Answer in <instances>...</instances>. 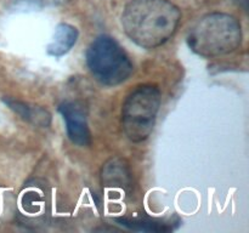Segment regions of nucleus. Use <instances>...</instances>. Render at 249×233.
<instances>
[{
	"label": "nucleus",
	"mask_w": 249,
	"mask_h": 233,
	"mask_svg": "<svg viewBox=\"0 0 249 233\" xmlns=\"http://www.w3.org/2000/svg\"><path fill=\"white\" fill-rule=\"evenodd\" d=\"M180 18V9L169 0H131L122 14V27L138 46L156 49L174 35Z\"/></svg>",
	"instance_id": "obj_1"
},
{
	"label": "nucleus",
	"mask_w": 249,
	"mask_h": 233,
	"mask_svg": "<svg viewBox=\"0 0 249 233\" xmlns=\"http://www.w3.org/2000/svg\"><path fill=\"white\" fill-rule=\"evenodd\" d=\"M242 43V28L236 17L213 12L201 17L190 28L187 44L202 57L213 58L229 55Z\"/></svg>",
	"instance_id": "obj_2"
},
{
	"label": "nucleus",
	"mask_w": 249,
	"mask_h": 233,
	"mask_svg": "<svg viewBox=\"0 0 249 233\" xmlns=\"http://www.w3.org/2000/svg\"><path fill=\"white\" fill-rule=\"evenodd\" d=\"M160 107V91L156 85L142 84L126 96L122 107V128L133 142H142L152 133Z\"/></svg>",
	"instance_id": "obj_3"
},
{
	"label": "nucleus",
	"mask_w": 249,
	"mask_h": 233,
	"mask_svg": "<svg viewBox=\"0 0 249 233\" xmlns=\"http://www.w3.org/2000/svg\"><path fill=\"white\" fill-rule=\"evenodd\" d=\"M87 65L95 79L106 86H116L129 79L134 66L118 41L100 35L87 50Z\"/></svg>",
	"instance_id": "obj_4"
},
{
	"label": "nucleus",
	"mask_w": 249,
	"mask_h": 233,
	"mask_svg": "<svg viewBox=\"0 0 249 233\" xmlns=\"http://www.w3.org/2000/svg\"><path fill=\"white\" fill-rule=\"evenodd\" d=\"M58 112L66 123V130L70 140L80 147L91 143V133L88 124L84 107L74 101H66L60 104Z\"/></svg>",
	"instance_id": "obj_5"
},
{
	"label": "nucleus",
	"mask_w": 249,
	"mask_h": 233,
	"mask_svg": "<svg viewBox=\"0 0 249 233\" xmlns=\"http://www.w3.org/2000/svg\"><path fill=\"white\" fill-rule=\"evenodd\" d=\"M78 36H79V33L74 26L68 23H60L56 27L53 40L46 48V51L50 56L61 57L75 45Z\"/></svg>",
	"instance_id": "obj_6"
},
{
	"label": "nucleus",
	"mask_w": 249,
	"mask_h": 233,
	"mask_svg": "<svg viewBox=\"0 0 249 233\" xmlns=\"http://www.w3.org/2000/svg\"><path fill=\"white\" fill-rule=\"evenodd\" d=\"M4 102L9 106L10 109L18 114L22 119L29 121L33 125L46 128L51 121V114L45 108L34 104L26 103V102L18 101V100L4 97Z\"/></svg>",
	"instance_id": "obj_7"
},
{
	"label": "nucleus",
	"mask_w": 249,
	"mask_h": 233,
	"mask_svg": "<svg viewBox=\"0 0 249 233\" xmlns=\"http://www.w3.org/2000/svg\"><path fill=\"white\" fill-rule=\"evenodd\" d=\"M117 222L124 227L139 232H170L174 230V222L172 220H163V218L146 217V216H138V217H119Z\"/></svg>",
	"instance_id": "obj_8"
},
{
	"label": "nucleus",
	"mask_w": 249,
	"mask_h": 233,
	"mask_svg": "<svg viewBox=\"0 0 249 233\" xmlns=\"http://www.w3.org/2000/svg\"><path fill=\"white\" fill-rule=\"evenodd\" d=\"M129 172L126 165H124L118 160H111L105 165V170L102 172V179L105 183L112 184L113 187H125L129 183Z\"/></svg>",
	"instance_id": "obj_9"
},
{
	"label": "nucleus",
	"mask_w": 249,
	"mask_h": 233,
	"mask_svg": "<svg viewBox=\"0 0 249 233\" xmlns=\"http://www.w3.org/2000/svg\"><path fill=\"white\" fill-rule=\"evenodd\" d=\"M231 1H233L236 5H238L240 7H242L245 11H247L248 10V0H231Z\"/></svg>",
	"instance_id": "obj_10"
}]
</instances>
